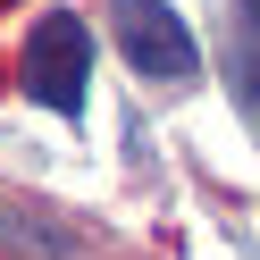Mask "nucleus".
<instances>
[{"mask_svg": "<svg viewBox=\"0 0 260 260\" xmlns=\"http://www.w3.org/2000/svg\"><path fill=\"white\" fill-rule=\"evenodd\" d=\"M17 76L51 118H84V101H92V34H84V17L76 9L34 17L25 42H17Z\"/></svg>", "mask_w": 260, "mask_h": 260, "instance_id": "obj_1", "label": "nucleus"}, {"mask_svg": "<svg viewBox=\"0 0 260 260\" xmlns=\"http://www.w3.org/2000/svg\"><path fill=\"white\" fill-rule=\"evenodd\" d=\"M109 25H118L126 68L151 76V84H185V76L202 68V51H193L185 17H176L168 0H109Z\"/></svg>", "mask_w": 260, "mask_h": 260, "instance_id": "obj_2", "label": "nucleus"}, {"mask_svg": "<svg viewBox=\"0 0 260 260\" xmlns=\"http://www.w3.org/2000/svg\"><path fill=\"white\" fill-rule=\"evenodd\" d=\"M0 252H25V260H68L76 235L68 226H51L34 202H0Z\"/></svg>", "mask_w": 260, "mask_h": 260, "instance_id": "obj_3", "label": "nucleus"}, {"mask_svg": "<svg viewBox=\"0 0 260 260\" xmlns=\"http://www.w3.org/2000/svg\"><path fill=\"white\" fill-rule=\"evenodd\" d=\"M252 17H260V0H252Z\"/></svg>", "mask_w": 260, "mask_h": 260, "instance_id": "obj_4", "label": "nucleus"}]
</instances>
